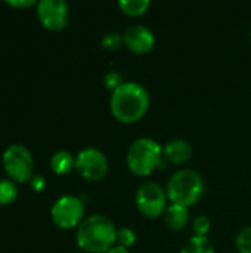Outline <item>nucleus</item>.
I'll list each match as a JSON object with an SVG mask.
<instances>
[{"label": "nucleus", "instance_id": "obj_1", "mask_svg": "<svg viewBox=\"0 0 251 253\" xmlns=\"http://www.w3.org/2000/svg\"><path fill=\"white\" fill-rule=\"evenodd\" d=\"M151 105L148 90L138 82H124L120 87L111 92L109 110L115 120L124 125H132L142 120Z\"/></svg>", "mask_w": 251, "mask_h": 253}, {"label": "nucleus", "instance_id": "obj_2", "mask_svg": "<svg viewBox=\"0 0 251 253\" xmlns=\"http://www.w3.org/2000/svg\"><path fill=\"white\" fill-rule=\"evenodd\" d=\"M117 227L105 215H92L77 227L75 242L89 253H105L117 245Z\"/></svg>", "mask_w": 251, "mask_h": 253}, {"label": "nucleus", "instance_id": "obj_3", "mask_svg": "<svg viewBox=\"0 0 251 253\" xmlns=\"http://www.w3.org/2000/svg\"><path fill=\"white\" fill-rule=\"evenodd\" d=\"M206 190L204 178L200 172L185 168L176 170L167 181L166 193L170 203L185 208L197 205Z\"/></svg>", "mask_w": 251, "mask_h": 253}, {"label": "nucleus", "instance_id": "obj_4", "mask_svg": "<svg viewBox=\"0 0 251 253\" xmlns=\"http://www.w3.org/2000/svg\"><path fill=\"white\" fill-rule=\"evenodd\" d=\"M126 163L132 173L138 176H148L164 163L163 145L148 136L138 138L127 150Z\"/></svg>", "mask_w": 251, "mask_h": 253}, {"label": "nucleus", "instance_id": "obj_5", "mask_svg": "<svg viewBox=\"0 0 251 253\" xmlns=\"http://www.w3.org/2000/svg\"><path fill=\"white\" fill-rule=\"evenodd\" d=\"M1 165L15 182H27L33 178L34 159L31 151L21 144H10L1 156Z\"/></svg>", "mask_w": 251, "mask_h": 253}, {"label": "nucleus", "instance_id": "obj_6", "mask_svg": "<svg viewBox=\"0 0 251 253\" xmlns=\"http://www.w3.org/2000/svg\"><path fill=\"white\" fill-rule=\"evenodd\" d=\"M86 208L80 197L72 194L61 196L50 208V218L62 230L77 228L84 221Z\"/></svg>", "mask_w": 251, "mask_h": 253}, {"label": "nucleus", "instance_id": "obj_7", "mask_svg": "<svg viewBox=\"0 0 251 253\" xmlns=\"http://www.w3.org/2000/svg\"><path fill=\"white\" fill-rule=\"evenodd\" d=\"M167 193L158 184L148 181L138 187L135 194L136 208L141 215L146 218H158L163 216L167 209Z\"/></svg>", "mask_w": 251, "mask_h": 253}, {"label": "nucleus", "instance_id": "obj_8", "mask_svg": "<svg viewBox=\"0 0 251 253\" xmlns=\"http://www.w3.org/2000/svg\"><path fill=\"white\" fill-rule=\"evenodd\" d=\"M75 169L87 181H101L109 169L108 157L95 147H87L75 154Z\"/></svg>", "mask_w": 251, "mask_h": 253}, {"label": "nucleus", "instance_id": "obj_9", "mask_svg": "<svg viewBox=\"0 0 251 253\" xmlns=\"http://www.w3.org/2000/svg\"><path fill=\"white\" fill-rule=\"evenodd\" d=\"M37 16L44 28L61 31L70 21V6L65 0H40L37 1Z\"/></svg>", "mask_w": 251, "mask_h": 253}, {"label": "nucleus", "instance_id": "obj_10", "mask_svg": "<svg viewBox=\"0 0 251 253\" xmlns=\"http://www.w3.org/2000/svg\"><path fill=\"white\" fill-rule=\"evenodd\" d=\"M123 43L130 52L136 55H145L154 49L155 34L146 25L142 24L130 25L123 33Z\"/></svg>", "mask_w": 251, "mask_h": 253}, {"label": "nucleus", "instance_id": "obj_11", "mask_svg": "<svg viewBox=\"0 0 251 253\" xmlns=\"http://www.w3.org/2000/svg\"><path fill=\"white\" fill-rule=\"evenodd\" d=\"M192 157V145L182 138H173L163 145V159L172 165H183Z\"/></svg>", "mask_w": 251, "mask_h": 253}, {"label": "nucleus", "instance_id": "obj_12", "mask_svg": "<svg viewBox=\"0 0 251 253\" xmlns=\"http://www.w3.org/2000/svg\"><path fill=\"white\" fill-rule=\"evenodd\" d=\"M163 218H164V224L167 225V228H170L172 231H182L186 228V225L189 222L188 208L170 203L167 206Z\"/></svg>", "mask_w": 251, "mask_h": 253}, {"label": "nucleus", "instance_id": "obj_13", "mask_svg": "<svg viewBox=\"0 0 251 253\" xmlns=\"http://www.w3.org/2000/svg\"><path fill=\"white\" fill-rule=\"evenodd\" d=\"M50 169L56 175H67L72 169H75V156H72L68 150H59L50 157Z\"/></svg>", "mask_w": 251, "mask_h": 253}, {"label": "nucleus", "instance_id": "obj_14", "mask_svg": "<svg viewBox=\"0 0 251 253\" xmlns=\"http://www.w3.org/2000/svg\"><path fill=\"white\" fill-rule=\"evenodd\" d=\"M180 253H216V249L207 236H194L183 245Z\"/></svg>", "mask_w": 251, "mask_h": 253}, {"label": "nucleus", "instance_id": "obj_15", "mask_svg": "<svg viewBox=\"0 0 251 253\" xmlns=\"http://www.w3.org/2000/svg\"><path fill=\"white\" fill-rule=\"evenodd\" d=\"M120 10L127 16H142L148 12L151 1L149 0H120L117 1Z\"/></svg>", "mask_w": 251, "mask_h": 253}, {"label": "nucleus", "instance_id": "obj_16", "mask_svg": "<svg viewBox=\"0 0 251 253\" xmlns=\"http://www.w3.org/2000/svg\"><path fill=\"white\" fill-rule=\"evenodd\" d=\"M18 197V188L12 179H0V206L10 205Z\"/></svg>", "mask_w": 251, "mask_h": 253}, {"label": "nucleus", "instance_id": "obj_17", "mask_svg": "<svg viewBox=\"0 0 251 253\" xmlns=\"http://www.w3.org/2000/svg\"><path fill=\"white\" fill-rule=\"evenodd\" d=\"M102 47L109 50V52H117L124 43H123V34H118L115 31H109V33H105L102 36Z\"/></svg>", "mask_w": 251, "mask_h": 253}, {"label": "nucleus", "instance_id": "obj_18", "mask_svg": "<svg viewBox=\"0 0 251 253\" xmlns=\"http://www.w3.org/2000/svg\"><path fill=\"white\" fill-rule=\"evenodd\" d=\"M136 233L130 227H120L117 230V245L126 249L132 248L136 243Z\"/></svg>", "mask_w": 251, "mask_h": 253}, {"label": "nucleus", "instance_id": "obj_19", "mask_svg": "<svg viewBox=\"0 0 251 253\" xmlns=\"http://www.w3.org/2000/svg\"><path fill=\"white\" fill-rule=\"evenodd\" d=\"M235 246L240 253H251V225L244 227L235 237Z\"/></svg>", "mask_w": 251, "mask_h": 253}, {"label": "nucleus", "instance_id": "obj_20", "mask_svg": "<svg viewBox=\"0 0 251 253\" xmlns=\"http://www.w3.org/2000/svg\"><path fill=\"white\" fill-rule=\"evenodd\" d=\"M212 228V221L210 218H207L206 215H200L194 219L192 222V230H194V236H203L206 237L209 234Z\"/></svg>", "mask_w": 251, "mask_h": 253}, {"label": "nucleus", "instance_id": "obj_21", "mask_svg": "<svg viewBox=\"0 0 251 253\" xmlns=\"http://www.w3.org/2000/svg\"><path fill=\"white\" fill-rule=\"evenodd\" d=\"M124 82H126V80L123 79V76H121L118 71H115V70H109V71L105 73V76H104V84H105V87L109 89L111 92H114L117 87H120Z\"/></svg>", "mask_w": 251, "mask_h": 253}, {"label": "nucleus", "instance_id": "obj_22", "mask_svg": "<svg viewBox=\"0 0 251 253\" xmlns=\"http://www.w3.org/2000/svg\"><path fill=\"white\" fill-rule=\"evenodd\" d=\"M6 4L15 6V7H28L33 4H37L34 0H6Z\"/></svg>", "mask_w": 251, "mask_h": 253}, {"label": "nucleus", "instance_id": "obj_23", "mask_svg": "<svg viewBox=\"0 0 251 253\" xmlns=\"http://www.w3.org/2000/svg\"><path fill=\"white\" fill-rule=\"evenodd\" d=\"M31 185H33V188L36 191H41L43 187H44V179L41 176H36V178L31 179Z\"/></svg>", "mask_w": 251, "mask_h": 253}, {"label": "nucleus", "instance_id": "obj_24", "mask_svg": "<svg viewBox=\"0 0 251 253\" xmlns=\"http://www.w3.org/2000/svg\"><path fill=\"white\" fill-rule=\"evenodd\" d=\"M105 253H130L129 249H126V248H123V246H118V245H115L114 248H111L108 252Z\"/></svg>", "mask_w": 251, "mask_h": 253}, {"label": "nucleus", "instance_id": "obj_25", "mask_svg": "<svg viewBox=\"0 0 251 253\" xmlns=\"http://www.w3.org/2000/svg\"><path fill=\"white\" fill-rule=\"evenodd\" d=\"M250 42H251V30H250Z\"/></svg>", "mask_w": 251, "mask_h": 253}]
</instances>
